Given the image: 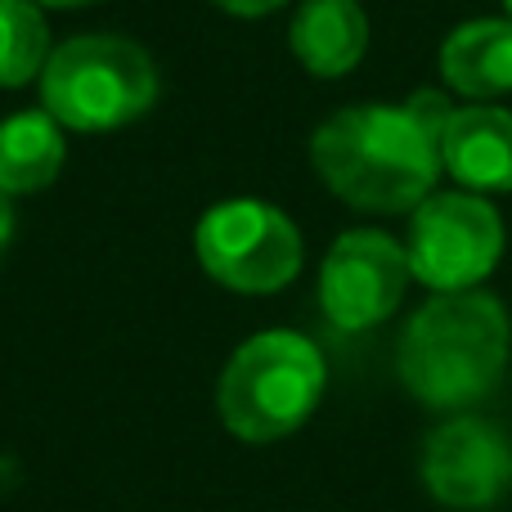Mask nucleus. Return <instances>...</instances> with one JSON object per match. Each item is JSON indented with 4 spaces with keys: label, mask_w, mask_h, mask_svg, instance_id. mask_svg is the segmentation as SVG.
I'll return each mask as SVG.
<instances>
[{
    "label": "nucleus",
    "mask_w": 512,
    "mask_h": 512,
    "mask_svg": "<svg viewBox=\"0 0 512 512\" xmlns=\"http://www.w3.org/2000/svg\"><path fill=\"white\" fill-rule=\"evenodd\" d=\"M194 256L212 283L243 297H265L301 274L306 243L283 207L261 198H225L198 221Z\"/></svg>",
    "instance_id": "39448f33"
},
{
    "label": "nucleus",
    "mask_w": 512,
    "mask_h": 512,
    "mask_svg": "<svg viewBox=\"0 0 512 512\" xmlns=\"http://www.w3.org/2000/svg\"><path fill=\"white\" fill-rule=\"evenodd\" d=\"M441 171H450L472 194L512 189V113L499 104H468L445 117L436 135Z\"/></svg>",
    "instance_id": "1a4fd4ad"
},
{
    "label": "nucleus",
    "mask_w": 512,
    "mask_h": 512,
    "mask_svg": "<svg viewBox=\"0 0 512 512\" xmlns=\"http://www.w3.org/2000/svg\"><path fill=\"white\" fill-rule=\"evenodd\" d=\"M9 239H14V198L0 189V256L9 252Z\"/></svg>",
    "instance_id": "2eb2a0df"
},
{
    "label": "nucleus",
    "mask_w": 512,
    "mask_h": 512,
    "mask_svg": "<svg viewBox=\"0 0 512 512\" xmlns=\"http://www.w3.org/2000/svg\"><path fill=\"white\" fill-rule=\"evenodd\" d=\"M50 23L36 0H0V90L41 81L50 63Z\"/></svg>",
    "instance_id": "ddd939ff"
},
{
    "label": "nucleus",
    "mask_w": 512,
    "mask_h": 512,
    "mask_svg": "<svg viewBox=\"0 0 512 512\" xmlns=\"http://www.w3.org/2000/svg\"><path fill=\"white\" fill-rule=\"evenodd\" d=\"M423 486L441 508L486 512L512 490V441L499 423L459 414L423 445Z\"/></svg>",
    "instance_id": "6e6552de"
},
{
    "label": "nucleus",
    "mask_w": 512,
    "mask_h": 512,
    "mask_svg": "<svg viewBox=\"0 0 512 512\" xmlns=\"http://www.w3.org/2000/svg\"><path fill=\"white\" fill-rule=\"evenodd\" d=\"M41 108L77 135H104L140 122L158 104V63L131 36L86 32L50 50L41 72Z\"/></svg>",
    "instance_id": "20e7f679"
},
{
    "label": "nucleus",
    "mask_w": 512,
    "mask_h": 512,
    "mask_svg": "<svg viewBox=\"0 0 512 512\" xmlns=\"http://www.w3.org/2000/svg\"><path fill=\"white\" fill-rule=\"evenodd\" d=\"M405 252L414 279L432 292L481 288L504 256V221L486 194L441 189L414 207Z\"/></svg>",
    "instance_id": "423d86ee"
},
{
    "label": "nucleus",
    "mask_w": 512,
    "mask_h": 512,
    "mask_svg": "<svg viewBox=\"0 0 512 512\" xmlns=\"http://www.w3.org/2000/svg\"><path fill=\"white\" fill-rule=\"evenodd\" d=\"M63 162H68V140L45 108H23L0 122V189L9 198L50 189Z\"/></svg>",
    "instance_id": "f8f14e48"
},
{
    "label": "nucleus",
    "mask_w": 512,
    "mask_h": 512,
    "mask_svg": "<svg viewBox=\"0 0 512 512\" xmlns=\"http://www.w3.org/2000/svg\"><path fill=\"white\" fill-rule=\"evenodd\" d=\"M409 252L387 230H346L319 265V310L342 333H364L400 310L409 292Z\"/></svg>",
    "instance_id": "0eeeda50"
},
{
    "label": "nucleus",
    "mask_w": 512,
    "mask_h": 512,
    "mask_svg": "<svg viewBox=\"0 0 512 512\" xmlns=\"http://www.w3.org/2000/svg\"><path fill=\"white\" fill-rule=\"evenodd\" d=\"M41 9H86V5H99V0H36Z\"/></svg>",
    "instance_id": "dca6fc26"
},
{
    "label": "nucleus",
    "mask_w": 512,
    "mask_h": 512,
    "mask_svg": "<svg viewBox=\"0 0 512 512\" xmlns=\"http://www.w3.org/2000/svg\"><path fill=\"white\" fill-rule=\"evenodd\" d=\"M328 364L306 333L265 328L234 346L216 382V414L234 441L274 445L319 409Z\"/></svg>",
    "instance_id": "7ed1b4c3"
},
{
    "label": "nucleus",
    "mask_w": 512,
    "mask_h": 512,
    "mask_svg": "<svg viewBox=\"0 0 512 512\" xmlns=\"http://www.w3.org/2000/svg\"><path fill=\"white\" fill-rule=\"evenodd\" d=\"M310 167L355 212H414L441 180L436 135L409 104H351L315 126Z\"/></svg>",
    "instance_id": "f257e3e1"
},
{
    "label": "nucleus",
    "mask_w": 512,
    "mask_h": 512,
    "mask_svg": "<svg viewBox=\"0 0 512 512\" xmlns=\"http://www.w3.org/2000/svg\"><path fill=\"white\" fill-rule=\"evenodd\" d=\"M288 45L310 77H346L369 50V14L355 0H301L288 23Z\"/></svg>",
    "instance_id": "9d476101"
},
{
    "label": "nucleus",
    "mask_w": 512,
    "mask_h": 512,
    "mask_svg": "<svg viewBox=\"0 0 512 512\" xmlns=\"http://www.w3.org/2000/svg\"><path fill=\"white\" fill-rule=\"evenodd\" d=\"M212 5L234 18H265V14H274V9H283L288 0H212Z\"/></svg>",
    "instance_id": "4468645a"
},
{
    "label": "nucleus",
    "mask_w": 512,
    "mask_h": 512,
    "mask_svg": "<svg viewBox=\"0 0 512 512\" xmlns=\"http://www.w3.org/2000/svg\"><path fill=\"white\" fill-rule=\"evenodd\" d=\"M512 319L495 292H432L396 342V373L427 409L463 414L504 382Z\"/></svg>",
    "instance_id": "f03ea898"
},
{
    "label": "nucleus",
    "mask_w": 512,
    "mask_h": 512,
    "mask_svg": "<svg viewBox=\"0 0 512 512\" xmlns=\"http://www.w3.org/2000/svg\"><path fill=\"white\" fill-rule=\"evenodd\" d=\"M436 68H441V81L459 95L486 99L508 95L512 90V18H472V23L454 27L441 41V54H436Z\"/></svg>",
    "instance_id": "9b49d317"
},
{
    "label": "nucleus",
    "mask_w": 512,
    "mask_h": 512,
    "mask_svg": "<svg viewBox=\"0 0 512 512\" xmlns=\"http://www.w3.org/2000/svg\"><path fill=\"white\" fill-rule=\"evenodd\" d=\"M504 9H508V18H512V0H504Z\"/></svg>",
    "instance_id": "f3484780"
}]
</instances>
